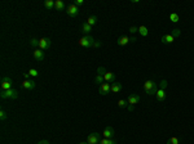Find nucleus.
<instances>
[{"label":"nucleus","instance_id":"f257e3e1","mask_svg":"<svg viewBox=\"0 0 194 144\" xmlns=\"http://www.w3.org/2000/svg\"><path fill=\"white\" fill-rule=\"evenodd\" d=\"M142 89L147 95H155L158 91V85L154 80H146L142 85Z\"/></svg>","mask_w":194,"mask_h":144},{"label":"nucleus","instance_id":"f03ea898","mask_svg":"<svg viewBox=\"0 0 194 144\" xmlns=\"http://www.w3.org/2000/svg\"><path fill=\"white\" fill-rule=\"evenodd\" d=\"M0 96L3 99H17L18 98V90H16L14 88L9 89V90H3L0 93Z\"/></svg>","mask_w":194,"mask_h":144},{"label":"nucleus","instance_id":"7ed1b4c3","mask_svg":"<svg viewBox=\"0 0 194 144\" xmlns=\"http://www.w3.org/2000/svg\"><path fill=\"white\" fill-rule=\"evenodd\" d=\"M93 42H95V39L91 35H84L83 37L79 39V45L81 48H92Z\"/></svg>","mask_w":194,"mask_h":144},{"label":"nucleus","instance_id":"20e7f679","mask_svg":"<svg viewBox=\"0 0 194 144\" xmlns=\"http://www.w3.org/2000/svg\"><path fill=\"white\" fill-rule=\"evenodd\" d=\"M50 44H52V41H50L49 37L39 39V49H41L43 52H44V50H48L50 48Z\"/></svg>","mask_w":194,"mask_h":144},{"label":"nucleus","instance_id":"39448f33","mask_svg":"<svg viewBox=\"0 0 194 144\" xmlns=\"http://www.w3.org/2000/svg\"><path fill=\"white\" fill-rule=\"evenodd\" d=\"M79 7H76L75 4H70V5L67 7V9H66V13H67L69 17H76L78 14H79Z\"/></svg>","mask_w":194,"mask_h":144},{"label":"nucleus","instance_id":"423d86ee","mask_svg":"<svg viewBox=\"0 0 194 144\" xmlns=\"http://www.w3.org/2000/svg\"><path fill=\"white\" fill-rule=\"evenodd\" d=\"M12 88H13V81H12V79L4 76L1 79V89L3 90H9Z\"/></svg>","mask_w":194,"mask_h":144},{"label":"nucleus","instance_id":"0eeeda50","mask_svg":"<svg viewBox=\"0 0 194 144\" xmlns=\"http://www.w3.org/2000/svg\"><path fill=\"white\" fill-rule=\"evenodd\" d=\"M100 140H101V135L98 133H92V134H89L87 138L88 144H100Z\"/></svg>","mask_w":194,"mask_h":144},{"label":"nucleus","instance_id":"6e6552de","mask_svg":"<svg viewBox=\"0 0 194 144\" xmlns=\"http://www.w3.org/2000/svg\"><path fill=\"white\" fill-rule=\"evenodd\" d=\"M98 93L101 95H107L109 93H111V85L109 84V83H106L105 81L104 84H101L100 85V88H98Z\"/></svg>","mask_w":194,"mask_h":144},{"label":"nucleus","instance_id":"1a4fd4ad","mask_svg":"<svg viewBox=\"0 0 194 144\" xmlns=\"http://www.w3.org/2000/svg\"><path fill=\"white\" fill-rule=\"evenodd\" d=\"M35 85H36V84H35V81L31 80V79L30 80H23L21 83V86L25 89V90H34Z\"/></svg>","mask_w":194,"mask_h":144},{"label":"nucleus","instance_id":"9d476101","mask_svg":"<svg viewBox=\"0 0 194 144\" xmlns=\"http://www.w3.org/2000/svg\"><path fill=\"white\" fill-rule=\"evenodd\" d=\"M140 95L138 94H136V93H132V94L128 96V104H130V106H135V104H137L138 102H140Z\"/></svg>","mask_w":194,"mask_h":144},{"label":"nucleus","instance_id":"9b49d317","mask_svg":"<svg viewBox=\"0 0 194 144\" xmlns=\"http://www.w3.org/2000/svg\"><path fill=\"white\" fill-rule=\"evenodd\" d=\"M34 58L36 61H39V62H41V61H44L45 59V54H44V52H43L41 49H39V48H36L34 50Z\"/></svg>","mask_w":194,"mask_h":144},{"label":"nucleus","instance_id":"f8f14e48","mask_svg":"<svg viewBox=\"0 0 194 144\" xmlns=\"http://www.w3.org/2000/svg\"><path fill=\"white\" fill-rule=\"evenodd\" d=\"M102 135H104V138L113 139V137H114V129H113L111 126H106L105 130L102 131Z\"/></svg>","mask_w":194,"mask_h":144},{"label":"nucleus","instance_id":"ddd939ff","mask_svg":"<svg viewBox=\"0 0 194 144\" xmlns=\"http://www.w3.org/2000/svg\"><path fill=\"white\" fill-rule=\"evenodd\" d=\"M128 42H131L130 36H120V37H118V40H116V44L119 46H124V45H127Z\"/></svg>","mask_w":194,"mask_h":144},{"label":"nucleus","instance_id":"4468645a","mask_svg":"<svg viewBox=\"0 0 194 144\" xmlns=\"http://www.w3.org/2000/svg\"><path fill=\"white\" fill-rule=\"evenodd\" d=\"M161 41L163 42V44H172V42L175 41V37L171 34H167V35H163Z\"/></svg>","mask_w":194,"mask_h":144},{"label":"nucleus","instance_id":"2eb2a0df","mask_svg":"<svg viewBox=\"0 0 194 144\" xmlns=\"http://www.w3.org/2000/svg\"><path fill=\"white\" fill-rule=\"evenodd\" d=\"M104 79H105V81L106 83H109V84H113V83H115V75L113 72H109V71H106V73L104 75Z\"/></svg>","mask_w":194,"mask_h":144},{"label":"nucleus","instance_id":"dca6fc26","mask_svg":"<svg viewBox=\"0 0 194 144\" xmlns=\"http://www.w3.org/2000/svg\"><path fill=\"white\" fill-rule=\"evenodd\" d=\"M155 98H157L158 102H163L166 99V91L163 89H158L157 94H155Z\"/></svg>","mask_w":194,"mask_h":144},{"label":"nucleus","instance_id":"f3484780","mask_svg":"<svg viewBox=\"0 0 194 144\" xmlns=\"http://www.w3.org/2000/svg\"><path fill=\"white\" fill-rule=\"evenodd\" d=\"M122 89H123V85L120 83H116L115 81V83L111 84V93H120Z\"/></svg>","mask_w":194,"mask_h":144},{"label":"nucleus","instance_id":"a211bd4d","mask_svg":"<svg viewBox=\"0 0 194 144\" xmlns=\"http://www.w3.org/2000/svg\"><path fill=\"white\" fill-rule=\"evenodd\" d=\"M54 9L56 10H64L65 9V3L62 0H54Z\"/></svg>","mask_w":194,"mask_h":144},{"label":"nucleus","instance_id":"6ab92c4d","mask_svg":"<svg viewBox=\"0 0 194 144\" xmlns=\"http://www.w3.org/2000/svg\"><path fill=\"white\" fill-rule=\"evenodd\" d=\"M138 34L141 35L142 37H146L149 35V30H147L146 26H138Z\"/></svg>","mask_w":194,"mask_h":144},{"label":"nucleus","instance_id":"aec40b11","mask_svg":"<svg viewBox=\"0 0 194 144\" xmlns=\"http://www.w3.org/2000/svg\"><path fill=\"white\" fill-rule=\"evenodd\" d=\"M91 31H92V26H89L87 22H84L83 25H81V32H84L85 35H89Z\"/></svg>","mask_w":194,"mask_h":144},{"label":"nucleus","instance_id":"412c9836","mask_svg":"<svg viewBox=\"0 0 194 144\" xmlns=\"http://www.w3.org/2000/svg\"><path fill=\"white\" fill-rule=\"evenodd\" d=\"M97 19H98V18H97V15H91V17H88V19H87L85 22H87L89 26L93 27V26H95L96 23H97Z\"/></svg>","mask_w":194,"mask_h":144},{"label":"nucleus","instance_id":"4be33fe9","mask_svg":"<svg viewBox=\"0 0 194 144\" xmlns=\"http://www.w3.org/2000/svg\"><path fill=\"white\" fill-rule=\"evenodd\" d=\"M105 83V79H104V75H100V73H97L96 77H95V84L97 85H101Z\"/></svg>","mask_w":194,"mask_h":144},{"label":"nucleus","instance_id":"5701e85b","mask_svg":"<svg viewBox=\"0 0 194 144\" xmlns=\"http://www.w3.org/2000/svg\"><path fill=\"white\" fill-rule=\"evenodd\" d=\"M170 21L173 22V23L180 22V15H178L177 13H171V14H170Z\"/></svg>","mask_w":194,"mask_h":144},{"label":"nucleus","instance_id":"b1692460","mask_svg":"<svg viewBox=\"0 0 194 144\" xmlns=\"http://www.w3.org/2000/svg\"><path fill=\"white\" fill-rule=\"evenodd\" d=\"M100 144H118L114 139H107V138H102L100 140Z\"/></svg>","mask_w":194,"mask_h":144},{"label":"nucleus","instance_id":"393cba45","mask_svg":"<svg viewBox=\"0 0 194 144\" xmlns=\"http://www.w3.org/2000/svg\"><path fill=\"white\" fill-rule=\"evenodd\" d=\"M44 7L47 8V9H53L54 8V0H45Z\"/></svg>","mask_w":194,"mask_h":144},{"label":"nucleus","instance_id":"a878e982","mask_svg":"<svg viewBox=\"0 0 194 144\" xmlns=\"http://www.w3.org/2000/svg\"><path fill=\"white\" fill-rule=\"evenodd\" d=\"M167 144H180V140H178V138L172 137V138H170L168 140H167Z\"/></svg>","mask_w":194,"mask_h":144},{"label":"nucleus","instance_id":"bb28decb","mask_svg":"<svg viewBox=\"0 0 194 144\" xmlns=\"http://www.w3.org/2000/svg\"><path fill=\"white\" fill-rule=\"evenodd\" d=\"M29 75H30L31 77H38V76H39V72H38V69L31 68V69H29Z\"/></svg>","mask_w":194,"mask_h":144},{"label":"nucleus","instance_id":"cd10ccee","mask_svg":"<svg viewBox=\"0 0 194 144\" xmlns=\"http://www.w3.org/2000/svg\"><path fill=\"white\" fill-rule=\"evenodd\" d=\"M127 104H128V100H124V99H119V100H118V106H119L120 108H126Z\"/></svg>","mask_w":194,"mask_h":144},{"label":"nucleus","instance_id":"c85d7f7f","mask_svg":"<svg viewBox=\"0 0 194 144\" xmlns=\"http://www.w3.org/2000/svg\"><path fill=\"white\" fill-rule=\"evenodd\" d=\"M7 118H8V113L4 110H1L0 111V120H1V121H5Z\"/></svg>","mask_w":194,"mask_h":144},{"label":"nucleus","instance_id":"c756f323","mask_svg":"<svg viewBox=\"0 0 194 144\" xmlns=\"http://www.w3.org/2000/svg\"><path fill=\"white\" fill-rule=\"evenodd\" d=\"M171 35H172V36H173L175 39H176V37H178V36H180V35H181V32H180V30H178V29H175V30L172 31V32H171Z\"/></svg>","mask_w":194,"mask_h":144},{"label":"nucleus","instance_id":"7c9ffc66","mask_svg":"<svg viewBox=\"0 0 194 144\" xmlns=\"http://www.w3.org/2000/svg\"><path fill=\"white\" fill-rule=\"evenodd\" d=\"M167 85H168V83H167V80H162V81H161V84H159V89H163V90H164V89L167 88Z\"/></svg>","mask_w":194,"mask_h":144},{"label":"nucleus","instance_id":"2f4dec72","mask_svg":"<svg viewBox=\"0 0 194 144\" xmlns=\"http://www.w3.org/2000/svg\"><path fill=\"white\" fill-rule=\"evenodd\" d=\"M30 44L33 46H38V48H39V40H38V39H35V37H33L30 40Z\"/></svg>","mask_w":194,"mask_h":144},{"label":"nucleus","instance_id":"473e14b6","mask_svg":"<svg viewBox=\"0 0 194 144\" xmlns=\"http://www.w3.org/2000/svg\"><path fill=\"white\" fill-rule=\"evenodd\" d=\"M130 32H131L132 35H135L136 32H138V27H136V26H131V27H130Z\"/></svg>","mask_w":194,"mask_h":144},{"label":"nucleus","instance_id":"72a5a7b5","mask_svg":"<svg viewBox=\"0 0 194 144\" xmlns=\"http://www.w3.org/2000/svg\"><path fill=\"white\" fill-rule=\"evenodd\" d=\"M97 73H100V75H105V73H106V69H105V67H98L97 68Z\"/></svg>","mask_w":194,"mask_h":144},{"label":"nucleus","instance_id":"f704fd0d","mask_svg":"<svg viewBox=\"0 0 194 144\" xmlns=\"http://www.w3.org/2000/svg\"><path fill=\"white\" fill-rule=\"evenodd\" d=\"M102 45V42L101 41H95L93 42V45H92V48H98V46H101Z\"/></svg>","mask_w":194,"mask_h":144},{"label":"nucleus","instance_id":"c9c22d12","mask_svg":"<svg viewBox=\"0 0 194 144\" xmlns=\"http://www.w3.org/2000/svg\"><path fill=\"white\" fill-rule=\"evenodd\" d=\"M84 4V0H75V5L76 7H80V5H83Z\"/></svg>","mask_w":194,"mask_h":144},{"label":"nucleus","instance_id":"e433bc0d","mask_svg":"<svg viewBox=\"0 0 194 144\" xmlns=\"http://www.w3.org/2000/svg\"><path fill=\"white\" fill-rule=\"evenodd\" d=\"M23 77H25V80H30V75H29V73H23Z\"/></svg>","mask_w":194,"mask_h":144},{"label":"nucleus","instance_id":"4c0bfd02","mask_svg":"<svg viewBox=\"0 0 194 144\" xmlns=\"http://www.w3.org/2000/svg\"><path fill=\"white\" fill-rule=\"evenodd\" d=\"M38 144H50L48 140H40V142H39Z\"/></svg>","mask_w":194,"mask_h":144},{"label":"nucleus","instance_id":"58836bf2","mask_svg":"<svg viewBox=\"0 0 194 144\" xmlns=\"http://www.w3.org/2000/svg\"><path fill=\"white\" fill-rule=\"evenodd\" d=\"M133 110H135V106H128V111L130 112H132Z\"/></svg>","mask_w":194,"mask_h":144},{"label":"nucleus","instance_id":"ea45409f","mask_svg":"<svg viewBox=\"0 0 194 144\" xmlns=\"http://www.w3.org/2000/svg\"><path fill=\"white\" fill-rule=\"evenodd\" d=\"M79 144H88L87 142H81V143H79Z\"/></svg>","mask_w":194,"mask_h":144}]
</instances>
